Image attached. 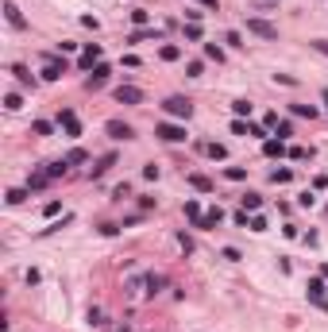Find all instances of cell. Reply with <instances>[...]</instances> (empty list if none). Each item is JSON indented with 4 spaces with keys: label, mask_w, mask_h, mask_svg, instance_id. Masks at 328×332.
Returning <instances> with one entry per match:
<instances>
[{
    "label": "cell",
    "mask_w": 328,
    "mask_h": 332,
    "mask_svg": "<svg viewBox=\"0 0 328 332\" xmlns=\"http://www.w3.org/2000/svg\"><path fill=\"white\" fill-rule=\"evenodd\" d=\"M189 182H193L197 189H205V193L212 189V182H209V178H201V174H189Z\"/></svg>",
    "instance_id": "836d02e7"
},
{
    "label": "cell",
    "mask_w": 328,
    "mask_h": 332,
    "mask_svg": "<svg viewBox=\"0 0 328 332\" xmlns=\"http://www.w3.org/2000/svg\"><path fill=\"white\" fill-rule=\"evenodd\" d=\"M251 232H267V220H263V217H251Z\"/></svg>",
    "instance_id": "7bdbcfd3"
},
{
    "label": "cell",
    "mask_w": 328,
    "mask_h": 332,
    "mask_svg": "<svg viewBox=\"0 0 328 332\" xmlns=\"http://www.w3.org/2000/svg\"><path fill=\"white\" fill-rule=\"evenodd\" d=\"M263 151H267L270 159H278V155H286V139H267V143H263Z\"/></svg>",
    "instance_id": "9a60e30c"
},
{
    "label": "cell",
    "mask_w": 328,
    "mask_h": 332,
    "mask_svg": "<svg viewBox=\"0 0 328 332\" xmlns=\"http://www.w3.org/2000/svg\"><path fill=\"white\" fill-rule=\"evenodd\" d=\"M46 182H50V174H46V170H35V174L27 178V189H43Z\"/></svg>",
    "instance_id": "e0dca14e"
},
{
    "label": "cell",
    "mask_w": 328,
    "mask_h": 332,
    "mask_svg": "<svg viewBox=\"0 0 328 332\" xmlns=\"http://www.w3.org/2000/svg\"><path fill=\"white\" fill-rule=\"evenodd\" d=\"M205 54H209L212 62H224V50H220L216 43H205Z\"/></svg>",
    "instance_id": "d6a6232c"
},
{
    "label": "cell",
    "mask_w": 328,
    "mask_h": 332,
    "mask_svg": "<svg viewBox=\"0 0 328 332\" xmlns=\"http://www.w3.org/2000/svg\"><path fill=\"white\" fill-rule=\"evenodd\" d=\"M201 151H205L209 159H228V151H224V143H201Z\"/></svg>",
    "instance_id": "2e32d148"
},
{
    "label": "cell",
    "mask_w": 328,
    "mask_h": 332,
    "mask_svg": "<svg viewBox=\"0 0 328 332\" xmlns=\"http://www.w3.org/2000/svg\"><path fill=\"white\" fill-rule=\"evenodd\" d=\"M155 135H159V139H166V143H185V139H189V131L181 128V124H155Z\"/></svg>",
    "instance_id": "6da1fadb"
},
{
    "label": "cell",
    "mask_w": 328,
    "mask_h": 332,
    "mask_svg": "<svg viewBox=\"0 0 328 332\" xmlns=\"http://www.w3.org/2000/svg\"><path fill=\"white\" fill-rule=\"evenodd\" d=\"M4 15H8V23H12L15 31H23V27H27V19H23V12H19V8H15L12 0H8V4H4Z\"/></svg>",
    "instance_id": "9c48e42d"
},
{
    "label": "cell",
    "mask_w": 328,
    "mask_h": 332,
    "mask_svg": "<svg viewBox=\"0 0 328 332\" xmlns=\"http://www.w3.org/2000/svg\"><path fill=\"white\" fill-rule=\"evenodd\" d=\"M50 131H54V128H50L46 120H35V135H50Z\"/></svg>",
    "instance_id": "f35d334b"
},
{
    "label": "cell",
    "mask_w": 328,
    "mask_h": 332,
    "mask_svg": "<svg viewBox=\"0 0 328 332\" xmlns=\"http://www.w3.org/2000/svg\"><path fill=\"white\" fill-rule=\"evenodd\" d=\"M108 73H112V70H108L105 62H97V66H93V73L85 77V89H101V85L108 81Z\"/></svg>",
    "instance_id": "8992f818"
},
{
    "label": "cell",
    "mask_w": 328,
    "mask_h": 332,
    "mask_svg": "<svg viewBox=\"0 0 328 332\" xmlns=\"http://www.w3.org/2000/svg\"><path fill=\"white\" fill-rule=\"evenodd\" d=\"M58 50H62V54H74V50H77V43H70V39H62V43H58Z\"/></svg>",
    "instance_id": "b9f144b4"
},
{
    "label": "cell",
    "mask_w": 328,
    "mask_h": 332,
    "mask_svg": "<svg viewBox=\"0 0 328 332\" xmlns=\"http://www.w3.org/2000/svg\"><path fill=\"white\" fill-rule=\"evenodd\" d=\"M143 39H155V43H159V31H155V27H151V31L139 27V31H132V35H128V43H143Z\"/></svg>",
    "instance_id": "d6986e66"
},
{
    "label": "cell",
    "mask_w": 328,
    "mask_h": 332,
    "mask_svg": "<svg viewBox=\"0 0 328 332\" xmlns=\"http://www.w3.org/2000/svg\"><path fill=\"white\" fill-rule=\"evenodd\" d=\"M70 170V162L62 159V162H46V174H50V178H58V174H66Z\"/></svg>",
    "instance_id": "f1b7e54d"
},
{
    "label": "cell",
    "mask_w": 328,
    "mask_h": 332,
    "mask_svg": "<svg viewBox=\"0 0 328 332\" xmlns=\"http://www.w3.org/2000/svg\"><path fill=\"white\" fill-rule=\"evenodd\" d=\"M255 104L251 101H232V112H236V120H243V116H251Z\"/></svg>",
    "instance_id": "7402d4cb"
},
{
    "label": "cell",
    "mask_w": 328,
    "mask_h": 332,
    "mask_svg": "<svg viewBox=\"0 0 328 332\" xmlns=\"http://www.w3.org/2000/svg\"><path fill=\"white\" fill-rule=\"evenodd\" d=\"M116 101H120V104H143V89L120 85V89H116Z\"/></svg>",
    "instance_id": "ba28073f"
},
{
    "label": "cell",
    "mask_w": 328,
    "mask_h": 332,
    "mask_svg": "<svg viewBox=\"0 0 328 332\" xmlns=\"http://www.w3.org/2000/svg\"><path fill=\"white\" fill-rule=\"evenodd\" d=\"M290 112H294V116H309V120H313L317 108H313V104H290Z\"/></svg>",
    "instance_id": "f546056e"
},
{
    "label": "cell",
    "mask_w": 328,
    "mask_h": 332,
    "mask_svg": "<svg viewBox=\"0 0 328 332\" xmlns=\"http://www.w3.org/2000/svg\"><path fill=\"white\" fill-rule=\"evenodd\" d=\"M143 178H147V182H155V178H159V166H155V162H147V166H143Z\"/></svg>",
    "instance_id": "ab89813d"
},
{
    "label": "cell",
    "mask_w": 328,
    "mask_h": 332,
    "mask_svg": "<svg viewBox=\"0 0 328 332\" xmlns=\"http://www.w3.org/2000/svg\"><path fill=\"white\" fill-rule=\"evenodd\" d=\"M313 50H321V54H328V39H313Z\"/></svg>",
    "instance_id": "ee69618b"
},
{
    "label": "cell",
    "mask_w": 328,
    "mask_h": 332,
    "mask_svg": "<svg viewBox=\"0 0 328 332\" xmlns=\"http://www.w3.org/2000/svg\"><path fill=\"white\" fill-rule=\"evenodd\" d=\"M309 302L317 309H328V294H325V278H309Z\"/></svg>",
    "instance_id": "277c9868"
},
{
    "label": "cell",
    "mask_w": 328,
    "mask_h": 332,
    "mask_svg": "<svg viewBox=\"0 0 328 332\" xmlns=\"http://www.w3.org/2000/svg\"><path fill=\"white\" fill-rule=\"evenodd\" d=\"M108 166H116V155H105V159L97 162V166H93V170H89V174H93V178H101V174H105V170H108Z\"/></svg>",
    "instance_id": "ffe728a7"
},
{
    "label": "cell",
    "mask_w": 328,
    "mask_h": 332,
    "mask_svg": "<svg viewBox=\"0 0 328 332\" xmlns=\"http://www.w3.org/2000/svg\"><path fill=\"white\" fill-rule=\"evenodd\" d=\"M62 73H66V62H54V58H50V62H46V70H43V81H58Z\"/></svg>",
    "instance_id": "7c38bea8"
},
{
    "label": "cell",
    "mask_w": 328,
    "mask_h": 332,
    "mask_svg": "<svg viewBox=\"0 0 328 332\" xmlns=\"http://www.w3.org/2000/svg\"><path fill=\"white\" fill-rule=\"evenodd\" d=\"M89 159V155H85V151H81V147H74V151H70V155H66V162H70V166H77V162H85Z\"/></svg>",
    "instance_id": "1f68e13d"
},
{
    "label": "cell",
    "mask_w": 328,
    "mask_h": 332,
    "mask_svg": "<svg viewBox=\"0 0 328 332\" xmlns=\"http://www.w3.org/2000/svg\"><path fill=\"white\" fill-rule=\"evenodd\" d=\"M159 58H166V62H178V58H181V50H178L174 43H163V46H159Z\"/></svg>",
    "instance_id": "ac0fdd59"
},
{
    "label": "cell",
    "mask_w": 328,
    "mask_h": 332,
    "mask_svg": "<svg viewBox=\"0 0 328 332\" xmlns=\"http://www.w3.org/2000/svg\"><path fill=\"white\" fill-rule=\"evenodd\" d=\"M97 62H101V46H97V43H89L85 50H81V70H93Z\"/></svg>",
    "instance_id": "30bf717a"
},
{
    "label": "cell",
    "mask_w": 328,
    "mask_h": 332,
    "mask_svg": "<svg viewBox=\"0 0 328 332\" xmlns=\"http://www.w3.org/2000/svg\"><path fill=\"white\" fill-rule=\"evenodd\" d=\"M224 178H228V182H243L247 170H243V166H224Z\"/></svg>",
    "instance_id": "d4e9b609"
},
{
    "label": "cell",
    "mask_w": 328,
    "mask_h": 332,
    "mask_svg": "<svg viewBox=\"0 0 328 332\" xmlns=\"http://www.w3.org/2000/svg\"><path fill=\"white\" fill-rule=\"evenodd\" d=\"M232 131H236V135H267L259 124H243V120H232Z\"/></svg>",
    "instance_id": "4fadbf2b"
},
{
    "label": "cell",
    "mask_w": 328,
    "mask_h": 332,
    "mask_svg": "<svg viewBox=\"0 0 328 332\" xmlns=\"http://www.w3.org/2000/svg\"><path fill=\"white\" fill-rule=\"evenodd\" d=\"M290 178H294V170H286V166L282 170H270V182H290Z\"/></svg>",
    "instance_id": "e575fe53"
},
{
    "label": "cell",
    "mask_w": 328,
    "mask_h": 332,
    "mask_svg": "<svg viewBox=\"0 0 328 332\" xmlns=\"http://www.w3.org/2000/svg\"><path fill=\"white\" fill-rule=\"evenodd\" d=\"M239 201H243V213H247V209H259V205H263V197H259V193H243V197H239Z\"/></svg>",
    "instance_id": "484cf974"
},
{
    "label": "cell",
    "mask_w": 328,
    "mask_h": 332,
    "mask_svg": "<svg viewBox=\"0 0 328 332\" xmlns=\"http://www.w3.org/2000/svg\"><path fill=\"white\" fill-rule=\"evenodd\" d=\"M27 201V189H8V205H23Z\"/></svg>",
    "instance_id": "4dcf8cb0"
},
{
    "label": "cell",
    "mask_w": 328,
    "mask_h": 332,
    "mask_svg": "<svg viewBox=\"0 0 328 332\" xmlns=\"http://www.w3.org/2000/svg\"><path fill=\"white\" fill-rule=\"evenodd\" d=\"M163 108L170 116H181V120H189V116H193V101H189V97H166Z\"/></svg>",
    "instance_id": "7a4b0ae2"
},
{
    "label": "cell",
    "mask_w": 328,
    "mask_h": 332,
    "mask_svg": "<svg viewBox=\"0 0 328 332\" xmlns=\"http://www.w3.org/2000/svg\"><path fill=\"white\" fill-rule=\"evenodd\" d=\"M270 124H274V128H278V139H290V135H294V128H290V120H282V124H278V120H274V116H270Z\"/></svg>",
    "instance_id": "83f0119b"
},
{
    "label": "cell",
    "mask_w": 328,
    "mask_h": 332,
    "mask_svg": "<svg viewBox=\"0 0 328 332\" xmlns=\"http://www.w3.org/2000/svg\"><path fill=\"white\" fill-rule=\"evenodd\" d=\"M185 39H189V43H197V39H201V27H197V23H189V27H185Z\"/></svg>",
    "instance_id": "74e56055"
},
{
    "label": "cell",
    "mask_w": 328,
    "mask_h": 332,
    "mask_svg": "<svg viewBox=\"0 0 328 332\" xmlns=\"http://www.w3.org/2000/svg\"><path fill=\"white\" fill-rule=\"evenodd\" d=\"M105 131L112 135V139H135V128H132V124H124V120H108Z\"/></svg>",
    "instance_id": "5b68a950"
},
{
    "label": "cell",
    "mask_w": 328,
    "mask_h": 332,
    "mask_svg": "<svg viewBox=\"0 0 328 332\" xmlns=\"http://www.w3.org/2000/svg\"><path fill=\"white\" fill-rule=\"evenodd\" d=\"M247 31H251V35H259V39H270V43L278 39V31L270 27L267 19H259V15H251V19H247Z\"/></svg>",
    "instance_id": "3957f363"
},
{
    "label": "cell",
    "mask_w": 328,
    "mask_h": 332,
    "mask_svg": "<svg viewBox=\"0 0 328 332\" xmlns=\"http://www.w3.org/2000/svg\"><path fill=\"white\" fill-rule=\"evenodd\" d=\"M12 73H15V81H19V85H31V89L39 85V81L31 77V70H27V66H12Z\"/></svg>",
    "instance_id": "5bb4252c"
},
{
    "label": "cell",
    "mask_w": 328,
    "mask_h": 332,
    "mask_svg": "<svg viewBox=\"0 0 328 332\" xmlns=\"http://www.w3.org/2000/svg\"><path fill=\"white\" fill-rule=\"evenodd\" d=\"M132 23H135V27H147V23H151V12H147V8H135V12H132Z\"/></svg>",
    "instance_id": "4316f807"
},
{
    "label": "cell",
    "mask_w": 328,
    "mask_h": 332,
    "mask_svg": "<svg viewBox=\"0 0 328 332\" xmlns=\"http://www.w3.org/2000/svg\"><path fill=\"white\" fill-rule=\"evenodd\" d=\"M185 217L193 220V228L205 232V213H201V205H197V201H185Z\"/></svg>",
    "instance_id": "8fae6325"
},
{
    "label": "cell",
    "mask_w": 328,
    "mask_h": 332,
    "mask_svg": "<svg viewBox=\"0 0 328 332\" xmlns=\"http://www.w3.org/2000/svg\"><path fill=\"white\" fill-rule=\"evenodd\" d=\"M58 124L66 128V135H70V139H77V135H81V124H77V116L70 112V108H62V112H58Z\"/></svg>",
    "instance_id": "52a82bcc"
},
{
    "label": "cell",
    "mask_w": 328,
    "mask_h": 332,
    "mask_svg": "<svg viewBox=\"0 0 328 332\" xmlns=\"http://www.w3.org/2000/svg\"><path fill=\"white\" fill-rule=\"evenodd\" d=\"M4 108H8V112H19V108H23L19 93H4Z\"/></svg>",
    "instance_id": "cb8c5ba5"
},
{
    "label": "cell",
    "mask_w": 328,
    "mask_h": 332,
    "mask_svg": "<svg viewBox=\"0 0 328 332\" xmlns=\"http://www.w3.org/2000/svg\"><path fill=\"white\" fill-rule=\"evenodd\" d=\"M163 286H166V278H163V275H147V294H151V298H155V294H159Z\"/></svg>",
    "instance_id": "603a6c76"
},
{
    "label": "cell",
    "mask_w": 328,
    "mask_h": 332,
    "mask_svg": "<svg viewBox=\"0 0 328 332\" xmlns=\"http://www.w3.org/2000/svg\"><path fill=\"white\" fill-rule=\"evenodd\" d=\"M321 275H325V282H328V267H321Z\"/></svg>",
    "instance_id": "f6af8a7d"
},
{
    "label": "cell",
    "mask_w": 328,
    "mask_h": 332,
    "mask_svg": "<svg viewBox=\"0 0 328 332\" xmlns=\"http://www.w3.org/2000/svg\"><path fill=\"white\" fill-rule=\"evenodd\" d=\"M224 43H228V46H243V35H239V31H228V35H224Z\"/></svg>",
    "instance_id": "d590c367"
},
{
    "label": "cell",
    "mask_w": 328,
    "mask_h": 332,
    "mask_svg": "<svg viewBox=\"0 0 328 332\" xmlns=\"http://www.w3.org/2000/svg\"><path fill=\"white\" fill-rule=\"evenodd\" d=\"M274 81H278V85H298V77H294V73H274Z\"/></svg>",
    "instance_id": "8d00e7d4"
},
{
    "label": "cell",
    "mask_w": 328,
    "mask_h": 332,
    "mask_svg": "<svg viewBox=\"0 0 328 332\" xmlns=\"http://www.w3.org/2000/svg\"><path fill=\"white\" fill-rule=\"evenodd\" d=\"M220 220H224V213H220V209H209V213H205V232H212L216 224H220Z\"/></svg>",
    "instance_id": "44dd1931"
},
{
    "label": "cell",
    "mask_w": 328,
    "mask_h": 332,
    "mask_svg": "<svg viewBox=\"0 0 328 332\" xmlns=\"http://www.w3.org/2000/svg\"><path fill=\"white\" fill-rule=\"evenodd\" d=\"M128 193H132V186H128V182H120V186L112 189V197H128Z\"/></svg>",
    "instance_id": "60d3db41"
}]
</instances>
